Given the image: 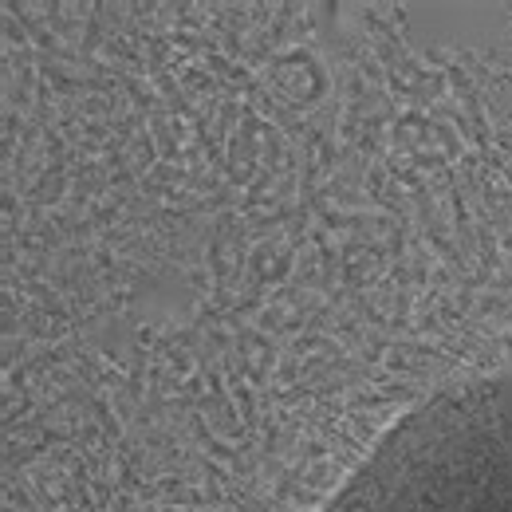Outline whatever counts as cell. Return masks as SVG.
Here are the masks:
<instances>
[{
    "instance_id": "1",
    "label": "cell",
    "mask_w": 512,
    "mask_h": 512,
    "mask_svg": "<svg viewBox=\"0 0 512 512\" xmlns=\"http://www.w3.org/2000/svg\"><path fill=\"white\" fill-rule=\"evenodd\" d=\"M316 512H512V363L410 406Z\"/></svg>"
}]
</instances>
